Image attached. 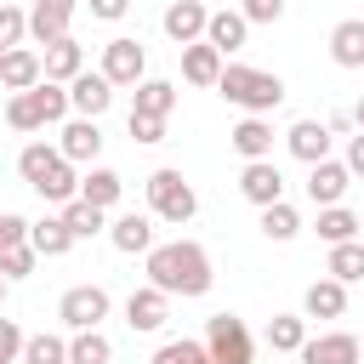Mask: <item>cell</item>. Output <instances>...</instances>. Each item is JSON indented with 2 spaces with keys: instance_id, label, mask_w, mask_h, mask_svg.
Returning a JSON list of instances; mask_svg holds the SVG:
<instances>
[{
  "instance_id": "33",
  "label": "cell",
  "mask_w": 364,
  "mask_h": 364,
  "mask_svg": "<svg viewBox=\"0 0 364 364\" xmlns=\"http://www.w3.org/2000/svg\"><path fill=\"white\" fill-rule=\"evenodd\" d=\"M330 279H341V284H353V279H364V245L358 239H347V245H330V267H324Z\"/></svg>"
},
{
  "instance_id": "16",
  "label": "cell",
  "mask_w": 364,
  "mask_h": 364,
  "mask_svg": "<svg viewBox=\"0 0 364 364\" xmlns=\"http://www.w3.org/2000/svg\"><path fill=\"white\" fill-rule=\"evenodd\" d=\"M108 239H114V250H119V256H148V250H154V216L125 210V216H114V222H108Z\"/></svg>"
},
{
  "instance_id": "24",
  "label": "cell",
  "mask_w": 364,
  "mask_h": 364,
  "mask_svg": "<svg viewBox=\"0 0 364 364\" xmlns=\"http://www.w3.org/2000/svg\"><path fill=\"white\" fill-rule=\"evenodd\" d=\"M119 193H125V176H119V171H108V165H91V171L80 176V199H85V205H97V210L119 205Z\"/></svg>"
},
{
  "instance_id": "1",
  "label": "cell",
  "mask_w": 364,
  "mask_h": 364,
  "mask_svg": "<svg viewBox=\"0 0 364 364\" xmlns=\"http://www.w3.org/2000/svg\"><path fill=\"white\" fill-rule=\"evenodd\" d=\"M142 267H148V284L154 290H165V296H205L210 290V256H205V245H193V239H171V245H154L148 256H142Z\"/></svg>"
},
{
  "instance_id": "30",
  "label": "cell",
  "mask_w": 364,
  "mask_h": 364,
  "mask_svg": "<svg viewBox=\"0 0 364 364\" xmlns=\"http://www.w3.org/2000/svg\"><path fill=\"white\" fill-rule=\"evenodd\" d=\"M68 364H114V341L102 330H74L68 336Z\"/></svg>"
},
{
  "instance_id": "9",
  "label": "cell",
  "mask_w": 364,
  "mask_h": 364,
  "mask_svg": "<svg viewBox=\"0 0 364 364\" xmlns=\"http://www.w3.org/2000/svg\"><path fill=\"white\" fill-rule=\"evenodd\" d=\"M239 193H245L256 210L279 205V199H284V176H279V165H273V159H250V165L239 171Z\"/></svg>"
},
{
  "instance_id": "2",
  "label": "cell",
  "mask_w": 364,
  "mask_h": 364,
  "mask_svg": "<svg viewBox=\"0 0 364 364\" xmlns=\"http://www.w3.org/2000/svg\"><path fill=\"white\" fill-rule=\"evenodd\" d=\"M216 91H222L228 102H239L245 114H262V119L284 102V80L267 74V68H245V63H228L222 80H216Z\"/></svg>"
},
{
  "instance_id": "42",
  "label": "cell",
  "mask_w": 364,
  "mask_h": 364,
  "mask_svg": "<svg viewBox=\"0 0 364 364\" xmlns=\"http://www.w3.org/2000/svg\"><path fill=\"white\" fill-rule=\"evenodd\" d=\"M239 11H245V23H279L284 17V0H245Z\"/></svg>"
},
{
  "instance_id": "45",
  "label": "cell",
  "mask_w": 364,
  "mask_h": 364,
  "mask_svg": "<svg viewBox=\"0 0 364 364\" xmlns=\"http://www.w3.org/2000/svg\"><path fill=\"white\" fill-rule=\"evenodd\" d=\"M341 165H347L353 176H364V131H358V136H347V159H341Z\"/></svg>"
},
{
  "instance_id": "34",
  "label": "cell",
  "mask_w": 364,
  "mask_h": 364,
  "mask_svg": "<svg viewBox=\"0 0 364 364\" xmlns=\"http://www.w3.org/2000/svg\"><path fill=\"white\" fill-rule=\"evenodd\" d=\"M34 193H40L46 205H68V199H80V176H74V165L63 159V165H57V171H51V176L34 188Z\"/></svg>"
},
{
  "instance_id": "43",
  "label": "cell",
  "mask_w": 364,
  "mask_h": 364,
  "mask_svg": "<svg viewBox=\"0 0 364 364\" xmlns=\"http://www.w3.org/2000/svg\"><path fill=\"white\" fill-rule=\"evenodd\" d=\"M28 239V222L17 216V210H0V250H11V245H23Z\"/></svg>"
},
{
  "instance_id": "12",
  "label": "cell",
  "mask_w": 364,
  "mask_h": 364,
  "mask_svg": "<svg viewBox=\"0 0 364 364\" xmlns=\"http://www.w3.org/2000/svg\"><path fill=\"white\" fill-rule=\"evenodd\" d=\"M159 23H165V34H171L176 46H193V40H205V23H210V6H205V0H171Z\"/></svg>"
},
{
  "instance_id": "46",
  "label": "cell",
  "mask_w": 364,
  "mask_h": 364,
  "mask_svg": "<svg viewBox=\"0 0 364 364\" xmlns=\"http://www.w3.org/2000/svg\"><path fill=\"white\" fill-rule=\"evenodd\" d=\"M353 125H358V131H364V97H358V108H353Z\"/></svg>"
},
{
  "instance_id": "8",
  "label": "cell",
  "mask_w": 364,
  "mask_h": 364,
  "mask_svg": "<svg viewBox=\"0 0 364 364\" xmlns=\"http://www.w3.org/2000/svg\"><path fill=\"white\" fill-rule=\"evenodd\" d=\"M347 188H353V171H347L341 159H318V165H307V199H313L318 210L341 205Z\"/></svg>"
},
{
  "instance_id": "50",
  "label": "cell",
  "mask_w": 364,
  "mask_h": 364,
  "mask_svg": "<svg viewBox=\"0 0 364 364\" xmlns=\"http://www.w3.org/2000/svg\"><path fill=\"white\" fill-rule=\"evenodd\" d=\"M0 6H6V0H0Z\"/></svg>"
},
{
  "instance_id": "31",
  "label": "cell",
  "mask_w": 364,
  "mask_h": 364,
  "mask_svg": "<svg viewBox=\"0 0 364 364\" xmlns=\"http://www.w3.org/2000/svg\"><path fill=\"white\" fill-rule=\"evenodd\" d=\"M358 216L347 210V205H330V210H318V239L324 245H347V239H358Z\"/></svg>"
},
{
  "instance_id": "3",
  "label": "cell",
  "mask_w": 364,
  "mask_h": 364,
  "mask_svg": "<svg viewBox=\"0 0 364 364\" xmlns=\"http://www.w3.org/2000/svg\"><path fill=\"white\" fill-rule=\"evenodd\" d=\"M63 119H68V85H57V80H40L34 91H17L6 102L11 131H46V125H63Z\"/></svg>"
},
{
  "instance_id": "26",
  "label": "cell",
  "mask_w": 364,
  "mask_h": 364,
  "mask_svg": "<svg viewBox=\"0 0 364 364\" xmlns=\"http://www.w3.org/2000/svg\"><path fill=\"white\" fill-rule=\"evenodd\" d=\"M28 245H34L40 256H68V250H74V233H68L63 210H57V216H40V222H28Z\"/></svg>"
},
{
  "instance_id": "6",
  "label": "cell",
  "mask_w": 364,
  "mask_h": 364,
  "mask_svg": "<svg viewBox=\"0 0 364 364\" xmlns=\"http://www.w3.org/2000/svg\"><path fill=\"white\" fill-rule=\"evenodd\" d=\"M205 353L210 364H250V330L239 313H216L205 324Z\"/></svg>"
},
{
  "instance_id": "47",
  "label": "cell",
  "mask_w": 364,
  "mask_h": 364,
  "mask_svg": "<svg viewBox=\"0 0 364 364\" xmlns=\"http://www.w3.org/2000/svg\"><path fill=\"white\" fill-rule=\"evenodd\" d=\"M6 284H11V279H6V273H0V301H6Z\"/></svg>"
},
{
  "instance_id": "11",
  "label": "cell",
  "mask_w": 364,
  "mask_h": 364,
  "mask_svg": "<svg viewBox=\"0 0 364 364\" xmlns=\"http://www.w3.org/2000/svg\"><path fill=\"white\" fill-rule=\"evenodd\" d=\"M74 6H80V0H34V6H28V40H34V46L63 40L68 23H74Z\"/></svg>"
},
{
  "instance_id": "36",
  "label": "cell",
  "mask_w": 364,
  "mask_h": 364,
  "mask_svg": "<svg viewBox=\"0 0 364 364\" xmlns=\"http://www.w3.org/2000/svg\"><path fill=\"white\" fill-rule=\"evenodd\" d=\"M23 364H68V341L51 336V330H40V336L23 341Z\"/></svg>"
},
{
  "instance_id": "44",
  "label": "cell",
  "mask_w": 364,
  "mask_h": 364,
  "mask_svg": "<svg viewBox=\"0 0 364 364\" xmlns=\"http://www.w3.org/2000/svg\"><path fill=\"white\" fill-rule=\"evenodd\" d=\"M131 11V0H91V17H102V23H119Z\"/></svg>"
},
{
  "instance_id": "38",
  "label": "cell",
  "mask_w": 364,
  "mask_h": 364,
  "mask_svg": "<svg viewBox=\"0 0 364 364\" xmlns=\"http://www.w3.org/2000/svg\"><path fill=\"white\" fill-rule=\"evenodd\" d=\"M34 262H40V250L23 239V245H11V250H0V273L6 279H28L34 273Z\"/></svg>"
},
{
  "instance_id": "19",
  "label": "cell",
  "mask_w": 364,
  "mask_h": 364,
  "mask_svg": "<svg viewBox=\"0 0 364 364\" xmlns=\"http://www.w3.org/2000/svg\"><path fill=\"white\" fill-rule=\"evenodd\" d=\"M228 142H233V154L250 165V159H273V125L262 119V114H245L233 131H228Z\"/></svg>"
},
{
  "instance_id": "10",
  "label": "cell",
  "mask_w": 364,
  "mask_h": 364,
  "mask_svg": "<svg viewBox=\"0 0 364 364\" xmlns=\"http://www.w3.org/2000/svg\"><path fill=\"white\" fill-rule=\"evenodd\" d=\"M296 358H301V364H358L364 353H358V336H347V330H324V336H307Z\"/></svg>"
},
{
  "instance_id": "41",
  "label": "cell",
  "mask_w": 364,
  "mask_h": 364,
  "mask_svg": "<svg viewBox=\"0 0 364 364\" xmlns=\"http://www.w3.org/2000/svg\"><path fill=\"white\" fill-rule=\"evenodd\" d=\"M125 125H131L136 142H165V119H154V114H131Z\"/></svg>"
},
{
  "instance_id": "39",
  "label": "cell",
  "mask_w": 364,
  "mask_h": 364,
  "mask_svg": "<svg viewBox=\"0 0 364 364\" xmlns=\"http://www.w3.org/2000/svg\"><path fill=\"white\" fill-rule=\"evenodd\" d=\"M23 34H28V11L0 6V51H17V46H23Z\"/></svg>"
},
{
  "instance_id": "28",
  "label": "cell",
  "mask_w": 364,
  "mask_h": 364,
  "mask_svg": "<svg viewBox=\"0 0 364 364\" xmlns=\"http://www.w3.org/2000/svg\"><path fill=\"white\" fill-rule=\"evenodd\" d=\"M57 165H63V148H51V142H28V148L17 154V171H23V182H28V188H40Z\"/></svg>"
},
{
  "instance_id": "14",
  "label": "cell",
  "mask_w": 364,
  "mask_h": 364,
  "mask_svg": "<svg viewBox=\"0 0 364 364\" xmlns=\"http://www.w3.org/2000/svg\"><path fill=\"white\" fill-rule=\"evenodd\" d=\"M57 148H63L68 165H91V159L102 154V125H97V119H68V125L57 131Z\"/></svg>"
},
{
  "instance_id": "23",
  "label": "cell",
  "mask_w": 364,
  "mask_h": 364,
  "mask_svg": "<svg viewBox=\"0 0 364 364\" xmlns=\"http://www.w3.org/2000/svg\"><path fill=\"white\" fill-rule=\"evenodd\" d=\"M245 34H250L245 11H228V6H222V11H210V23H205V46H216L222 57H228V51H239V46H245Z\"/></svg>"
},
{
  "instance_id": "25",
  "label": "cell",
  "mask_w": 364,
  "mask_h": 364,
  "mask_svg": "<svg viewBox=\"0 0 364 364\" xmlns=\"http://www.w3.org/2000/svg\"><path fill=\"white\" fill-rule=\"evenodd\" d=\"M330 57L336 68H364V17H347L330 28Z\"/></svg>"
},
{
  "instance_id": "37",
  "label": "cell",
  "mask_w": 364,
  "mask_h": 364,
  "mask_svg": "<svg viewBox=\"0 0 364 364\" xmlns=\"http://www.w3.org/2000/svg\"><path fill=\"white\" fill-rule=\"evenodd\" d=\"M148 364H210V353H205V341H188L182 336V341H165Z\"/></svg>"
},
{
  "instance_id": "40",
  "label": "cell",
  "mask_w": 364,
  "mask_h": 364,
  "mask_svg": "<svg viewBox=\"0 0 364 364\" xmlns=\"http://www.w3.org/2000/svg\"><path fill=\"white\" fill-rule=\"evenodd\" d=\"M23 341H28L23 324H17V318H0V364H17V358H23Z\"/></svg>"
},
{
  "instance_id": "15",
  "label": "cell",
  "mask_w": 364,
  "mask_h": 364,
  "mask_svg": "<svg viewBox=\"0 0 364 364\" xmlns=\"http://www.w3.org/2000/svg\"><path fill=\"white\" fill-rule=\"evenodd\" d=\"M330 142H336V136H330V125H324V119H296V125L284 131V148H290L301 165L330 159Z\"/></svg>"
},
{
  "instance_id": "35",
  "label": "cell",
  "mask_w": 364,
  "mask_h": 364,
  "mask_svg": "<svg viewBox=\"0 0 364 364\" xmlns=\"http://www.w3.org/2000/svg\"><path fill=\"white\" fill-rule=\"evenodd\" d=\"M262 233H267L273 245L296 239V233H301V216H296V205H284V199H279V205H267V210H262Z\"/></svg>"
},
{
  "instance_id": "18",
  "label": "cell",
  "mask_w": 364,
  "mask_h": 364,
  "mask_svg": "<svg viewBox=\"0 0 364 364\" xmlns=\"http://www.w3.org/2000/svg\"><path fill=\"white\" fill-rule=\"evenodd\" d=\"M108 102H114V85H108L102 74H80V80L68 85V108H74V119H102Z\"/></svg>"
},
{
  "instance_id": "49",
  "label": "cell",
  "mask_w": 364,
  "mask_h": 364,
  "mask_svg": "<svg viewBox=\"0 0 364 364\" xmlns=\"http://www.w3.org/2000/svg\"><path fill=\"white\" fill-rule=\"evenodd\" d=\"M0 57H6V51H0Z\"/></svg>"
},
{
  "instance_id": "7",
  "label": "cell",
  "mask_w": 364,
  "mask_h": 364,
  "mask_svg": "<svg viewBox=\"0 0 364 364\" xmlns=\"http://www.w3.org/2000/svg\"><path fill=\"white\" fill-rule=\"evenodd\" d=\"M108 290L102 284H74V290H63V301H57V318L68 324V330H102V318H108Z\"/></svg>"
},
{
  "instance_id": "5",
  "label": "cell",
  "mask_w": 364,
  "mask_h": 364,
  "mask_svg": "<svg viewBox=\"0 0 364 364\" xmlns=\"http://www.w3.org/2000/svg\"><path fill=\"white\" fill-rule=\"evenodd\" d=\"M114 91L119 85H142L148 80V51H142V40H131V34H119V40H108L102 46V68H97Z\"/></svg>"
},
{
  "instance_id": "27",
  "label": "cell",
  "mask_w": 364,
  "mask_h": 364,
  "mask_svg": "<svg viewBox=\"0 0 364 364\" xmlns=\"http://www.w3.org/2000/svg\"><path fill=\"white\" fill-rule=\"evenodd\" d=\"M176 108V85L171 80H142L136 91H131V114H154V119H165Z\"/></svg>"
},
{
  "instance_id": "20",
  "label": "cell",
  "mask_w": 364,
  "mask_h": 364,
  "mask_svg": "<svg viewBox=\"0 0 364 364\" xmlns=\"http://www.w3.org/2000/svg\"><path fill=\"white\" fill-rule=\"evenodd\" d=\"M165 318H171V296H165V290L142 284V290L125 296V324H131V330H159Z\"/></svg>"
},
{
  "instance_id": "21",
  "label": "cell",
  "mask_w": 364,
  "mask_h": 364,
  "mask_svg": "<svg viewBox=\"0 0 364 364\" xmlns=\"http://www.w3.org/2000/svg\"><path fill=\"white\" fill-rule=\"evenodd\" d=\"M222 68H228V57H222L216 46H205V40L182 46V80H188V85H216Z\"/></svg>"
},
{
  "instance_id": "32",
  "label": "cell",
  "mask_w": 364,
  "mask_h": 364,
  "mask_svg": "<svg viewBox=\"0 0 364 364\" xmlns=\"http://www.w3.org/2000/svg\"><path fill=\"white\" fill-rule=\"evenodd\" d=\"M63 222H68V233H74V239H91V233H102V228H108V210L85 205V199H68V205H63Z\"/></svg>"
},
{
  "instance_id": "22",
  "label": "cell",
  "mask_w": 364,
  "mask_h": 364,
  "mask_svg": "<svg viewBox=\"0 0 364 364\" xmlns=\"http://www.w3.org/2000/svg\"><path fill=\"white\" fill-rule=\"evenodd\" d=\"M347 313V284L341 279H313L301 296V318H341Z\"/></svg>"
},
{
  "instance_id": "13",
  "label": "cell",
  "mask_w": 364,
  "mask_h": 364,
  "mask_svg": "<svg viewBox=\"0 0 364 364\" xmlns=\"http://www.w3.org/2000/svg\"><path fill=\"white\" fill-rule=\"evenodd\" d=\"M46 80V57L40 51H28V46H17V51H6L0 57V85L17 97V91H34Z\"/></svg>"
},
{
  "instance_id": "29",
  "label": "cell",
  "mask_w": 364,
  "mask_h": 364,
  "mask_svg": "<svg viewBox=\"0 0 364 364\" xmlns=\"http://www.w3.org/2000/svg\"><path fill=\"white\" fill-rule=\"evenodd\" d=\"M301 341H307V318L301 313H273L267 318V347L273 353H301Z\"/></svg>"
},
{
  "instance_id": "4",
  "label": "cell",
  "mask_w": 364,
  "mask_h": 364,
  "mask_svg": "<svg viewBox=\"0 0 364 364\" xmlns=\"http://www.w3.org/2000/svg\"><path fill=\"white\" fill-rule=\"evenodd\" d=\"M148 210L159 216V222H193V210H199V193L188 188V176L182 171H171V165H159L154 176H148Z\"/></svg>"
},
{
  "instance_id": "48",
  "label": "cell",
  "mask_w": 364,
  "mask_h": 364,
  "mask_svg": "<svg viewBox=\"0 0 364 364\" xmlns=\"http://www.w3.org/2000/svg\"><path fill=\"white\" fill-rule=\"evenodd\" d=\"M358 353H364V336H358Z\"/></svg>"
},
{
  "instance_id": "17",
  "label": "cell",
  "mask_w": 364,
  "mask_h": 364,
  "mask_svg": "<svg viewBox=\"0 0 364 364\" xmlns=\"http://www.w3.org/2000/svg\"><path fill=\"white\" fill-rule=\"evenodd\" d=\"M46 80H57V85H74L80 74H85V46L74 40V34H63V40H51L46 51Z\"/></svg>"
}]
</instances>
